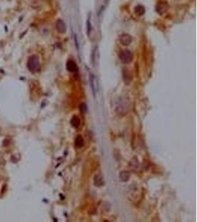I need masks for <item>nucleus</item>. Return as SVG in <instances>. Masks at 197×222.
<instances>
[{
	"mask_svg": "<svg viewBox=\"0 0 197 222\" xmlns=\"http://www.w3.org/2000/svg\"><path fill=\"white\" fill-rule=\"evenodd\" d=\"M120 41L123 45L128 46L131 43V41H132V38H131V37L129 35V34L127 33L122 34V35L120 37Z\"/></svg>",
	"mask_w": 197,
	"mask_h": 222,
	"instance_id": "obj_3",
	"label": "nucleus"
},
{
	"mask_svg": "<svg viewBox=\"0 0 197 222\" xmlns=\"http://www.w3.org/2000/svg\"><path fill=\"white\" fill-rule=\"evenodd\" d=\"M28 67L31 72H38L41 69L39 59L36 56H32L29 58Z\"/></svg>",
	"mask_w": 197,
	"mask_h": 222,
	"instance_id": "obj_1",
	"label": "nucleus"
},
{
	"mask_svg": "<svg viewBox=\"0 0 197 222\" xmlns=\"http://www.w3.org/2000/svg\"><path fill=\"white\" fill-rule=\"evenodd\" d=\"M91 29H92L91 23H90L89 19H88V20H87V32H88V35H89L90 31H91Z\"/></svg>",
	"mask_w": 197,
	"mask_h": 222,
	"instance_id": "obj_13",
	"label": "nucleus"
},
{
	"mask_svg": "<svg viewBox=\"0 0 197 222\" xmlns=\"http://www.w3.org/2000/svg\"><path fill=\"white\" fill-rule=\"evenodd\" d=\"M134 12L137 15L142 16L145 14V8H144V7L142 6V5H137V7H135Z\"/></svg>",
	"mask_w": 197,
	"mask_h": 222,
	"instance_id": "obj_11",
	"label": "nucleus"
},
{
	"mask_svg": "<svg viewBox=\"0 0 197 222\" xmlns=\"http://www.w3.org/2000/svg\"><path fill=\"white\" fill-rule=\"evenodd\" d=\"M70 124H71V125L73 126V127L78 128L80 126L81 121L79 119L78 117L76 116V115H74V116L72 117L71 120H70Z\"/></svg>",
	"mask_w": 197,
	"mask_h": 222,
	"instance_id": "obj_8",
	"label": "nucleus"
},
{
	"mask_svg": "<svg viewBox=\"0 0 197 222\" xmlns=\"http://www.w3.org/2000/svg\"><path fill=\"white\" fill-rule=\"evenodd\" d=\"M119 177H120V180L121 181L126 182L129 181L130 178V173L127 171H122L119 175Z\"/></svg>",
	"mask_w": 197,
	"mask_h": 222,
	"instance_id": "obj_9",
	"label": "nucleus"
},
{
	"mask_svg": "<svg viewBox=\"0 0 197 222\" xmlns=\"http://www.w3.org/2000/svg\"><path fill=\"white\" fill-rule=\"evenodd\" d=\"M66 70L70 73H75L78 71V66L76 63L74 62L73 60H68L66 64Z\"/></svg>",
	"mask_w": 197,
	"mask_h": 222,
	"instance_id": "obj_4",
	"label": "nucleus"
},
{
	"mask_svg": "<svg viewBox=\"0 0 197 222\" xmlns=\"http://www.w3.org/2000/svg\"><path fill=\"white\" fill-rule=\"evenodd\" d=\"M94 181H95V185L97 187H101L104 185V178L100 175H96Z\"/></svg>",
	"mask_w": 197,
	"mask_h": 222,
	"instance_id": "obj_10",
	"label": "nucleus"
},
{
	"mask_svg": "<svg viewBox=\"0 0 197 222\" xmlns=\"http://www.w3.org/2000/svg\"><path fill=\"white\" fill-rule=\"evenodd\" d=\"M56 28L58 30V31L60 33H64L66 32V25H65L64 21L63 20H59L57 21L56 23Z\"/></svg>",
	"mask_w": 197,
	"mask_h": 222,
	"instance_id": "obj_6",
	"label": "nucleus"
},
{
	"mask_svg": "<svg viewBox=\"0 0 197 222\" xmlns=\"http://www.w3.org/2000/svg\"><path fill=\"white\" fill-rule=\"evenodd\" d=\"M79 109H80V111L82 113H86L88 111L87 105H86V104H85V103H81L80 105H79Z\"/></svg>",
	"mask_w": 197,
	"mask_h": 222,
	"instance_id": "obj_12",
	"label": "nucleus"
},
{
	"mask_svg": "<svg viewBox=\"0 0 197 222\" xmlns=\"http://www.w3.org/2000/svg\"><path fill=\"white\" fill-rule=\"evenodd\" d=\"M119 59L124 64H129L132 61L133 55L129 50H124L119 53Z\"/></svg>",
	"mask_w": 197,
	"mask_h": 222,
	"instance_id": "obj_2",
	"label": "nucleus"
},
{
	"mask_svg": "<svg viewBox=\"0 0 197 222\" xmlns=\"http://www.w3.org/2000/svg\"><path fill=\"white\" fill-rule=\"evenodd\" d=\"M90 86H91L92 90H93V93L95 94V91H97V81L95 76L93 74H90Z\"/></svg>",
	"mask_w": 197,
	"mask_h": 222,
	"instance_id": "obj_5",
	"label": "nucleus"
},
{
	"mask_svg": "<svg viewBox=\"0 0 197 222\" xmlns=\"http://www.w3.org/2000/svg\"><path fill=\"white\" fill-rule=\"evenodd\" d=\"M84 138H83V137L81 136V135H78L75 140V147L78 148V149H79V148H81V147H84Z\"/></svg>",
	"mask_w": 197,
	"mask_h": 222,
	"instance_id": "obj_7",
	"label": "nucleus"
}]
</instances>
